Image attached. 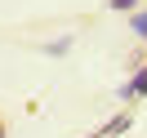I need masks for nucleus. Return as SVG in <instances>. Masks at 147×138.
I'll use <instances>...</instances> for the list:
<instances>
[{"mask_svg": "<svg viewBox=\"0 0 147 138\" xmlns=\"http://www.w3.org/2000/svg\"><path fill=\"white\" fill-rule=\"evenodd\" d=\"M134 5H138V0H111V9H116V13H134Z\"/></svg>", "mask_w": 147, "mask_h": 138, "instance_id": "39448f33", "label": "nucleus"}, {"mask_svg": "<svg viewBox=\"0 0 147 138\" xmlns=\"http://www.w3.org/2000/svg\"><path fill=\"white\" fill-rule=\"evenodd\" d=\"M120 98H143V94H147V67H143V71H134V80H129V85H120Z\"/></svg>", "mask_w": 147, "mask_h": 138, "instance_id": "f03ea898", "label": "nucleus"}, {"mask_svg": "<svg viewBox=\"0 0 147 138\" xmlns=\"http://www.w3.org/2000/svg\"><path fill=\"white\" fill-rule=\"evenodd\" d=\"M67 45H71V40L63 36V40H54V45H45V54H54V58H58V54H67Z\"/></svg>", "mask_w": 147, "mask_h": 138, "instance_id": "20e7f679", "label": "nucleus"}, {"mask_svg": "<svg viewBox=\"0 0 147 138\" xmlns=\"http://www.w3.org/2000/svg\"><path fill=\"white\" fill-rule=\"evenodd\" d=\"M129 27H134V36H147V9H134V18H129Z\"/></svg>", "mask_w": 147, "mask_h": 138, "instance_id": "7ed1b4c3", "label": "nucleus"}, {"mask_svg": "<svg viewBox=\"0 0 147 138\" xmlns=\"http://www.w3.org/2000/svg\"><path fill=\"white\" fill-rule=\"evenodd\" d=\"M0 138H5V129H0Z\"/></svg>", "mask_w": 147, "mask_h": 138, "instance_id": "423d86ee", "label": "nucleus"}, {"mask_svg": "<svg viewBox=\"0 0 147 138\" xmlns=\"http://www.w3.org/2000/svg\"><path fill=\"white\" fill-rule=\"evenodd\" d=\"M129 125H134V116H129V111H120L116 120H107V125H102L98 134H89V138H120V134H125Z\"/></svg>", "mask_w": 147, "mask_h": 138, "instance_id": "f257e3e1", "label": "nucleus"}]
</instances>
